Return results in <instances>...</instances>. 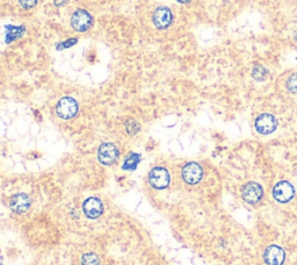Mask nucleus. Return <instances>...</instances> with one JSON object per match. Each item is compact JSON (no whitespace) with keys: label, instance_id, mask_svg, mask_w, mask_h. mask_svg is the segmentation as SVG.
Listing matches in <instances>:
<instances>
[{"label":"nucleus","instance_id":"obj_1","mask_svg":"<svg viewBox=\"0 0 297 265\" xmlns=\"http://www.w3.org/2000/svg\"><path fill=\"white\" fill-rule=\"evenodd\" d=\"M204 178V170L201 164L197 162H190L185 164L181 169V179L187 188L198 186Z\"/></svg>","mask_w":297,"mask_h":265},{"label":"nucleus","instance_id":"obj_2","mask_svg":"<svg viewBox=\"0 0 297 265\" xmlns=\"http://www.w3.org/2000/svg\"><path fill=\"white\" fill-rule=\"evenodd\" d=\"M240 197L246 204L256 205L264 197V188L257 181H249L242 187L240 191Z\"/></svg>","mask_w":297,"mask_h":265},{"label":"nucleus","instance_id":"obj_3","mask_svg":"<svg viewBox=\"0 0 297 265\" xmlns=\"http://www.w3.org/2000/svg\"><path fill=\"white\" fill-rule=\"evenodd\" d=\"M78 112V103L71 97H64L56 105V113L63 120H70Z\"/></svg>","mask_w":297,"mask_h":265},{"label":"nucleus","instance_id":"obj_4","mask_svg":"<svg viewBox=\"0 0 297 265\" xmlns=\"http://www.w3.org/2000/svg\"><path fill=\"white\" fill-rule=\"evenodd\" d=\"M272 194H273V198L278 202L286 204V202L291 201L292 199L294 198L295 187L291 181L281 180L275 184V186L273 187V191H272Z\"/></svg>","mask_w":297,"mask_h":265},{"label":"nucleus","instance_id":"obj_5","mask_svg":"<svg viewBox=\"0 0 297 265\" xmlns=\"http://www.w3.org/2000/svg\"><path fill=\"white\" fill-rule=\"evenodd\" d=\"M93 16L85 9H77L71 16V26L79 33L87 31L92 27Z\"/></svg>","mask_w":297,"mask_h":265},{"label":"nucleus","instance_id":"obj_6","mask_svg":"<svg viewBox=\"0 0 297 265\" xmlns=\"http://www.w3.org/2000/svg\"><path fill=\"white\" fill-rule=\"evenodd\" d=\"M118 155H120V151H118L117 146L110 142L102 143L98 150V158L103 165H113L117 160Z\"/></svg>","mask_w":297,"mask_h":265},{"label":"nucleus","instance_id":"obj_7","mask_svg":"<svg viewBox=\"0 0 297 265\" xmlns=\"http://www.w3.org/2000/svg\"><path fill=\"white\" fill-rule=\"evenodd\" d=\"M254 127H256L257 132H259V134L270 135L275 131V129H277L278 121L274 115H272L270 113H264V114H260L259 117L256 119Z\"/></svg>","mask_w":297,"mask_h":265},{"label":"nucleus","instance_id":"obj_8","mask_svg":"<svg viewBox=\"0 0 297 265\" xmlns=\"http://www.w3.org/2000/svg\"><path fill=\"white\" fill-rule=\"evenodd\" d=\"M153 24L158 28V29H166L171 26L173 20L172 12L169 7L166 6H159L157 7L155 13H153L152 16Z\"/></svg>","mask_w":297,"mask_h":265},{"label":"nucleus","instance_id":"obj_9","mask_svg":"<svg viewBox=\"0 0 297 265\" xmlns=\"http://www.w3.org/2000/svg\"><path fill=\"white\" fill-rule=\"evenodd\" d=\"M285 260V250L275 244L268 246L264 251V261L267 265H282Z\"/></svg>","mask_w":297,"mask_h":265},{"label":"nucleus","instance_id":"obj_10","mask_svg":"<svg viewBox=\"0 0 297 265\" xmlns=\"http://www.w3.org/2000/svg\"><path fill=\"white\" fill-rule=\"evenodd\" d=\"M82 265H100V258L97 254L90 251L83 255Z\"/></svg>","mask_w":297,"mask_h":265},{"label":"nucleus","instance_id":"obj_11","mask_svg":"<svg viewBox=\"0 0 297 265\" xmlns=\"http://www.w3.org/2000/svg\"><path fill=\"white\" fill-rule=\"evenodd\" d=\"M267 76H268V71L264 65L259 64V65L254 66V68H253L252 77L256 80H258V82H263V80H265L267 78Z\"/></svg>","mask_w":297,"mask_h":265},{"label":"nucleus","instance_id":"obj_12","mask_svg":"<svg viewBox=\"0 0 297 265\" xmlns=\"http://www.w3.org/2000/svg\"><path fill=\"white\" fill-rule=\"evenodd\" d=\"M287 89L293 93H297V72L289 76L287 79Z\"/></svg>","mask_w":297,"mask_h":265},{"label":"nucleus","instance_id":"obj_13","mask_svg":"<svg viewBox=\"0 0 297 265\" xmlns=\"http://www.w3.org/2000/svg\"><path fill=\"white\" fill-rule=\"evenodd\" d=\"M37 1L38 0H19V3L23 7L24 9H29L36 6Z\"/></svg>","mask_w":297,"mask_h":265},{"label":"nucleus","instance_id":"obj_14","mask_svg":"<svg viewBox=\"0 0 297 265\" xmlns=\"http://www.w3.org/2000/svg\"><path fill=\"white\" fill-rule=\"evenodd\" d=\"M68 1L69 0H54L56 6H63V5H65Z\"/></svg>","mask_w":297,"mask_h":265},{"label":"nucleus","instance_id":"obj_15","mask_svg":"<svg viewBox=\"0 0 297 265\" xmlns=\"http://www.w3.org/2000/svg\"><path fill=\"white\" fill-rule=\"evenodd\" d=\"M177 1L180 3H188V2H191L192 0H177Z\"/></svg>","mask_w":297,"mask_h":265}]
</instances>
